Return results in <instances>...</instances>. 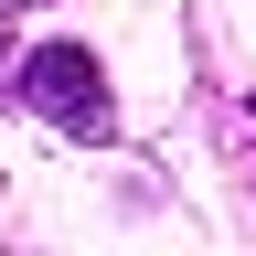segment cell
<instances>
[{"instance_id": "obj_1", "label": "cell", "mask_w": 256, "mask_h": 256, "mask_svg": "<svg viewBox=\"0 0 256 256\" xmlns=\"http://www.w3.org/2000/svg\"><path fill=\"white\" fill-rule=\"evenodd\" d=\"M22 107L64 128V139H118V96H107V64H96L86 43H43L22 54Z\"/></svg>"}, {"instance_id": "obj_2", "label": "cell", "mask_w": 256, "mask_h": 256, "mask_svg": "<svg viewBox=\"0 0 256 256\" xmlns=\"http://www.w3.org/2000/svg\"><path fill=\"white\" fill-rule=\"evenodd\" d=\"M0 11H43V0H0Z\"/></svg>"}]
</instances>
